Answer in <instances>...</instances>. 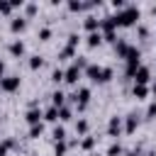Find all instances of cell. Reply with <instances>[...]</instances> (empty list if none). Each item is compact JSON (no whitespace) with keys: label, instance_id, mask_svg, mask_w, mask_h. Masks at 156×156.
I'll use <instances>...</instances> for the list:
<instances>
[{"label":"cell","instance_id":"obj_8","mask_svg":"<svg viewBox=\"0 0 156 156\" xmlns=\"http://www.w3.org/2000/svg\"><path fill=\"white\" fill-rule=\"evenodd\" d=\"M85 76H88L90 80L100 83V76H102V66H98V63H88V68H85Z\"/></svg>","mask_w":156,"mask_h":156},{"label":"cell","instance_id":"obj_29","mask_svg":"<svg viewBox=\"0 0 156 156\" xmlns=\"http://www.w3.org/2000/svg\"><path fill=\"white\" fill-rule=\"evenodd\" d=\"M119 154H122V146H119V144H112V146L107 149V156H119Z\"/></svg>","mask_w":156,"mask_h":156},{"label":"cell","instance_id":"obj_24","mask_svg":"<svg viewBox=\"0 0 156 156\" xmlns=\"http://www.w3.org/2000/svg\"><path fill=\"white\" fill-rule=\"evenodd\" d=\"M41 132H44V127H41V124L29 127V136H32V139H39V136H41Z\"/></svg>","mask_w":156,"mask_h":156},{"label":"cell","instance_id":"obj_21","mask_svg":"<svg viewBox=\"0 0 156 156\" xmlns=\"http://www.w3.org/2000/svg\"><path fill=\"white\" fill-rule=\"evenodd\" d=\"M68 151V144L66 141H56V146H54V156H63Z\"/></svg>","mask_w":156,"mask_h":156},{"label":"cell","instance_id":"obj_25","mask_svg":"<svg viewBox=\"0 0 156 156\" xmlns=\"http://www.w3.org/2000/svg\"><path fill=\"white\" fill-rule=\"evenodd\" d=\"M66 139V129L63 127H54V141H63Z\"/></svg>","mask_w":156,"mask_h":156},{"label":"cell","instance_id":"obj_35","mask_svg":"<svg viewBox=\"0 0 156 156\" xmlns=\"http://www.w3.org/2000/svg\"><path fill=\"white\" fill-rule=\"evenodd\" d=\"M139 37H141V39L149 37V29H146V27H139Z\"/></svg>","mask_w":156,"mask_h":156},{"label":"cell","instance_id":"obj_22","mask_svg":"<svg viewBox=\"0 0 156 156\" xmlns=\"http://www.w3.org/2000/svg\"><path fill=\"white\" fill-rule=\"evenodd\" d=\"M58 56H61V58H73V56H76V49H73V46H68V44H66V46H63V49H61V54H58Z\"/></svg>","mask_w":156,"mask_h":156},{"label":"cell","instance_id":"obj_20","mask_svg":"<svg viewBox=\"0 0 156 156\" xmlns=\"http://www.w3.org/2000/svg\"><path fill=\"white\" fill-rule=\"evenodd\" d=\"M15 146V139H5V141H0V156H7V151Z\"/></svg>","mask_w":156,"mask_h":156},{"label":"cell","instance_id":"obj_3","mask_svg":"<svg viewBox=\"0 0 156 156\" xmlns=\"http://www.w3.org/2000/svg\"><path fill=\"white\" fill-rule=\"evenodd\" d=\"M71 100L78 105V110H85V105H88V100H90V90H88V88H80L78 93L71 95Z\"/></svg>","mask_w":156,"mask_h":156},{"label":"cell","instance_id":"obj_36","mask_svg":"<svg viewBox=\"0 0 156 156\" xmlns=\"http://www.w3.org/2000/svg\"><path fill=\"white\" fill-rule=\"evenodd\" d=\"M37 12V5H27V15H34Z\"/></svg>","mask_w":156,"mask_h":156},{"label":"cell","instance_id":"obj_11","mask_svg":"<svg viewBox=\"0 0 156 156\" xmlns=\"http://www.w3.org/2000/svg\"><path fill=\"white\" fill-rule=\"evenodd\" d=\"M93 5H95V2H76V0H71V2H68V10H71V12H80V10H90Z\"/></svg>","mask_w":156,"mask_h":156},{"label":"cell","instance_id":"obj_30","mask_svg":"<svg viewBox=\"0 0 156 156\" xmlns=\"http://www.w3.org/2000/svg\"><path fill=\"white\" fill-rule=\"evenodd\" d=\"M49 37H51V29H49V27H41V29H39V39H41V41H46Z\"/></svg>","mask_w":156,"mask_h":156},{"label":"cell","instance_id":"obj_38","mask_svg":"<svg viewBox=\"0 0 156 156\" xmlns=\"http://www.w3.org/2000/svg\"><path fill=\"white\" fill-rule=\"evenodd\" d=\"M2 73H5V63L0 61V78H2Z\"/></svg>","mask_w":156,"mask_h":156},{"label":"cell","instance_id":"obj_26","mask_svg":"<svg viewBox=\"0 0 156 156\" xmlns=\"http://www.w3.org/2000/svg\"><path fill=\"white\" fill-rule=\"evenodd\" d=\"M80 146H83V149H85V151H90V149H93V146H95V136H85V139H83V141H80Z\"/></svg>","mask_w":156,"mask_h":156},{"label":"cell","instance_id":"obj_12","mask_svg":"<svg viewBox=\"0 0 156 156\" xmlns=\"http://www.w3.org/2000/svg\"><path fill=\"white\" fill-rule=\"evenodd\" d=\"M24 27H27V20L24 17H15L12 22H10V29L17 34V32H24Z\"/></svg>","mask_w":156,"mask_h":156},{"label":"cell","instance_id":"obj_39","mask_svg":"<svg viewBox=\"0 0 156 156\" xmlns=\"http://www.w3.org/2000/svg\"><path fill=\"white\" fill-rule=\"evenodd\" d=\"M154 90H156V83H154Z\"/></svg>","mask_w":156,"mask_h":156},{"label":"cell","instance_id":"obj_34","mask_svg":"<svg viewBox=\"0 0 156 156\" xmlns=\"http://www.w3.org/2000/svg\"><path fill=\"white\" fill-rule=\"evenodd\" d=\"M146 117H156V102H149V107H146Z\"/></svg>","mask_w":156,"mask_h":156},{"label":"cell","instance_id":"obj_6","mask_svg":"<svg viewBox=\"0 0 156 156\" xmlns=\"http://www.w3.org/2000/svg\"><path fill=\"white\" fill-rule=\"evenodd\" d=\"M78 78H80V68H78L76 63H73V66H71L68 71H63V80H66V83L76 85V83H78Z\"/></svg>","mask_w":156,"mask_h":156},{"label":"cell","instance_id":"obj_31","mask_svg":"<svg viewBox=\"0 0 156 156\" xmlns=\"http://www.w3.org/2000/svg\"><path fill=\"white\" fill-rule=\"evenodd\" d=\"M112 78V68H102V76H100V83H107Z\"/></svg>","mask_w":156,"mask_h":156},{"label":"cell","instance_id":"obj_37","mask_svg":"<svg viewBox=\"0 0 156 156\" xmlns=\"http://www.w3.org/2000/svg\"><path fill=\"white\" fill-rule=\"evenodd\" d=\"M127 156H139V149H132V151H129Z\"/></svg>","mask_w":156,"mask_h":156},{"label":"cell","instance_id":"obj_15","mask_svg":"<svg viewBox=\"0 0 156 156\" xmlns=\"http://www.w3.org/2000/svg\"><path fill=\"white\" fill-rule=\"evenodd\" d=\"M10 54H12V56H22V54H24V44H22L20 39L12 41V44H10Z\"/></svg>","mask_w":156,"mask_h":156},{"label":"cell","instance_id":"obj_13","mask_svg":"<svg viewBox=\"0 0 156 156\" xmlns=\"http://www.w3.org/2000/svg\"><path fill=\"white\" fill-rule=\"evenodd\" d=\"M136 127H139V119H136V115H129V117H127V122H124V129H127V134H134V132H136Z\"/></svg>","mask_w":156,"mask_h":156},{"label":"cell","instance_id":"obj_19","mask_svg":"<svg viewBox=\"0 0 156 156\" xmlns=\"http://www.w3.org/2000/svg\"><path fill=\"white\" fill-rule=\"evenodd\" d=\"M44 119H46V122H56V119H58V107L51 105V107L44 112Z\"/></svg>","mask_w":156,"mask_h":156},{"label":"cell","instance_id":"obj_28","mask_svg":"<svg viewBox=\"0 0 156 156\" xmlns=\"http://www.w3.org/2000/svg\"><path fill=\"white\" fill-rule=\"evenodd\" d=\"M58 119H63V122L71 119V107H61V110H58Z\"/></svg>","mask_w":156,"mask_h":156},{"label":"cell","instance_id":"obj_27","mask_svg":"<svg viewBox=\"0 0 156 156\" xmlns=\"http://www.w3.org/2000/svg\"><path fill=\"white\" fill-rule=\"evenodd\" d=\"M76 132H78V134H85V132H88V122H85V119H78V122H76Z\"/></svg>","mask_w":156,"mask_h":156},{"label":"cell","instance_id":"obj_23","mask_svg":"<svg viewBox=\"0 0 156 156\" xmlns=\"http://www.w3.org/2000/svg\"><path fill=\"white\" fill-rule=\"evenodd\" d=\"M41 63H44V58H41V56H32V58H29V68H32V71L41 68Z\"/></svg>","mask_w":156,"mask_h":156},{"label":"cell","instance_id":"obj_16","mask_svg":"<svg viewBox=\"0 0 156 156\" xmlns=\"http://www.w3.org/2000/svg\"><path fill=\"white\" fill-rule=\"evenodd\" d=\"M51 102H54V107H58V110H61V107H63V102H66V95H63L61 90H56V93L51 95Z\"/></svg>","mask_w":156,"mask_h":156},{"label":"cell","instance_id":"obj_2","mask_svg":"<svg viewBox=\"0 0 156 156\" xmlns=\"http://www.w3.org/2000/svg\"><path fill=\"white\" fill-rule=\"evenodd\" d=\"M17 88H20V76H2V78H0V90L15 93Z\"/></svg>","mask_w":156,"mask_h":156},{"label":"cell","instance_id":"obj_18","mask_svg":"<svg viewBox=\"0 0 156 156\" xmlns=\"http://www.w3.org/2000/svg\"><path fill=\"white\" fill-rule=\"evenodd\" d=\"M132 93H134V98H136V100H144V98L149 95V88H146V85H134V90H132Z\"/></svg>","mask_w":156,"mask_h":156},{"label":"cell","instance_id":"obj_33","mask_svg":"<svg viewBox=\"0 0 156 156\" xmlns=\"http://www.w3.org/2000/svg\"><path fill=\"white\" fill-rule=\"evenodd\" d=\"M51 80H54V83H58V80H63V71H61V68H56V71L51 73Z\"/></svg>","mask_w":156,"mask_h":156},{"label":"cell","instance_id":"obj_1","mask_svg":"<svg viewBox=\"0 0 156 156\" xmlns=\"http://www.w3.org/2000/svg\"><path fill=\"white\" fill-rule=\"evenodd\" d=\"M115 17H117L119 27H132V24H136V20H139V7H124V10L117 12Z\"/></svg>","mask_w":156,"mask_h":156},{"label":"cell","instance_id":"obj_9","mask_svg":"<svg viewBox=\"0 0 156 156\" xmlns=\"http://www.w3.org/2000/svg\"><path fill=\"white\" fill-rule=\"evenodd\" d=\"M41 110H37V107H29V112H27V122H29V127H34V124H41Z\"/></svg>","mask_w":156,"mask_h":156},{"label":"cell","instance_id":"obj_32","mask_svg":"<svg viewBox=\"0 0 156 156\" xmlns=\"http://www.w3.org/2000/svg\"><path fill=\"white\" fill-rule=\"evenodd\" d=\"M78 41H80V37H78V34H68V46H73V49H76V46H78Z\"/></svg>","mask_w":156,"mask_h":156},{"label":"cell","instance_id":"obj_14","mask_svg":"<svg viewBox=\"0 0 156 156\" xmlns=\"http://www.w3.org/2000/svg\"><path fill=\"white\" fill-rule=\"evenodd\" d=\"M129 49H132V46H129L127 41H122V39H119V41H115V51H117V56H122V58H124V56L129 54Z\"/></svg>","mask_w":156,"mask_h":156},{"label":"cell","instance_id":"obj_4","mask_svg":"<svg viewBox=\"0 0 156 156\" xmlns=\"http://www.w3.org/2000/svg\"><path fill=\"white\" fill-rule=\"evenodd\" d=\"M115 27H119V22H117V17H115V15H110V17H102V20H100V29H105V34H115Z\"/></svg>","mask_w":156,"mask_h":156},{"label":"cell","instance_id":"obj_5","mask_svg":"<svg viewBox=\"0 0 156 156\" xmlns=\"http://www.w3.org/2000/svg\"><path fill=\"white\" fill-rule=\"evenodd\" d=\"M151 80V71L146 68V66H141L136 73H134V85H146Z\"/></svg>","mask_w":156,"mask_h":156},{"label":"cell","instance_id":"obj_10","mask_svg":"<svg viewBox=\"0 0 156 156\" xmlns=\"http://www.w3.org/2000/svg\"><path fill=\"white\" fill-rule=\"evenodd\" d=\"M83 27H85L90 34H93V32H100V20H98V17H93V15H88V17H85V22H83Z\"/></svg>","mask_w":156,"mask_h":156},{"label":"cell","instance_id":"obj_17","mask_svg":"<svg viewBox=\"0 0 156 156\" xmlns=\"http://www.w3.org/2000/svg\"><path fill=\"white\" fill-rule=\"evenodd\" d=\"M85 41H88V46H98V44L102 41V34H100V32H93V34L85 37Z\"/></svg>","mask_w":156,"mask_h":156},{"label":"cell","instance_id":"obj_7","mask_svg":"<svg viewBox=\"0 0 156 156\" xmlns=\"http://www.w3.org/2000/svg\"><path fill=\"white\" fill-rule=\"evenodd\" d=\"M119 132H122V119H119V117H110V122H107V134L117 139Z\"/></svg>","mask_w":156,"mask_h":156}]
</instances>
